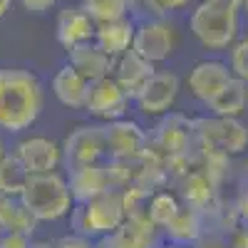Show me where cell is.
I'll return each mask as SVG.
<instances>
[{
	"label": "cell",
	"instance_id": "1",
	"mask_svg": "<svg viewBox=\"0 0 248 248\" xmlns=\"http://www.w3.org/2000/svg\"><path fill=\"white\" fill-rule=\"evenodd\" d=\"M45 107V90L30 70H0V132L20 134L40 119Z\"/></svg>",
	"mask_w": 248,
	"mask_h": 248
},
{
	"label": "cell",
	"instance_id": "2",
	"mask_svg": "<svg viewBox=\"0 0 248 248\" xmlns=\"http://www.w3.org/2000/svg\"><path fill=\"white\" fill-rule=\"evenodd\" d=\"M35 221H60L75 209L70 181L60 171L30 174L23 194L17 196Z\"/></svg>",
	"mask_w": 248,
	"mask_h": 248
},
{
	"label": "cell",
	"instance_id": "3",
	"mask_svg": "<svg viewBox=\"0 0 248 248\" xmlns=\"http://www.w3.org/2000/svg\"><path fill=\"white\" fill-rule=\"evenodd\" d=\"M124 221H127L124 194L117 191L114 186L90 201L75 203V209H72L75 233L85 236V238H105L114 233Z\"/></svg>",
	"mask_w": 248,
	"mask_h": 248
},
{
	"label": "cell",
	"instance_id": "4",
	"mask_svg": "<svg viewBox=\"0 0 248 248\" xmlns=\"http://www.w3.org/2000/svg\"><path fill=\"white\" fill-rule=\"evenodd\" d=\"M189 30L206 50L221 52L233 47L238 40L241 15L233 8H221L209 0H201L189 15Z\"/></svg>",
	"mask_w": 248,
	"mask_h": 248
},
{
	"label": "cell",
	"instance_id": "5",
	"mask_svg": "<svg viewBox=\"0 0 248 248\" xmlns=\"http://www.w3.org/2000/svg\"><path fill=\"white\" fill-rule=\"evenodd\" d=\"M194 132L206 149L218 154H241L248 147V127L238 122V117H216L199 119Z\"/></svg>",
	"mask_w": 248,
	"mask_h": 248
},
{
	"label": "cell",
	"instance_id": "6",
	"mask_svg": "<svg viewBox=\"0 0 248 248\" xmlns=\"http://www.w3.org/2000/svg\"><path fill=\"white\" fill-rule=\"evenodd\" d=\"M176 28L164 17H147L141 20L134 30V43H132V50L137 55H141L144 60L154 62V65H161L167 62L174 50H176Z\"/></svg>",
	"mask_w": 248,
	"mask_h": 248
},
{
	"label": "cell",
	"instance_id": "7",
	"mask_svg": "<svg viewBox=\"0 0 248 248\" xmlns=\"http://www.w3.org/2000/svg\"><path fill=\"white\" fill-rule=\"evenodd\" d=\"M102 156H107L105 124H82L70 132L62 144V161L67 164V169L97 164Z\"/></svg>",
	"mask_w": 248,
	"mask_h": 248
},
{
	"label": "cell",
	"instance_id": "8",
	"mask_svg": "<svg viewBox=\"0 0 248 248\" xmlns=\"http://www.w3.org/2000/svg\"><path fill=\"white\" fill-rule=\"evenodd\" d=\"M129 94L119 87V82L109 75V77H102L90 82V90H87V99H85V112L94 119L102 122H114L122 119L129 109Z\"/></svg>",
	"mask_w": 248,
	"mask_h": 248
},
{
	"label": "cell",
	"instance_id": "9",
	"mask_svg": "<svg viewBox=\"0 0 248 248\" xmlns=\"http://www.w3.org/2000/svg\"><path fill=\"white\" fill-rule=\"evenodd\" d=\"M179 90H181V82L174 72H154L149 77V82L139 90V94L134 97L139 112L149 114V117H159V114H167L179 99Z\"/></svg>",
	"mask_w": 248,
	"mask_h": 248
},
{
	"label": "cell",
	"instance_id": "10",
	"mask_svg": "<svg viewBox=\"0 0 248 248\" xmlns=\"http://www.w3.org/2000/svg\"><path fill=\"white\" fill-rule=\"evenodd\" d=\"M147 132L132 119H114L105 124L107 159H139L147 152Z\"/></svg>",
	"mask_w": 248,
	"mask_h": 248
},
{
	"label": "cell",
	"instance_id": "11",
	"mask_svg": "<svg viewBox=\"0 0 248 248\" xmlns=\"http://www.w3.org/2000/svg\"><path fill=\"white\" fill-rule=\"evenodd\" d=\"M13 154L23 161L28 174L57 171L62 164V147L55 139H47V137H28L23 141H17Z\"/></svg>",
	"mask_w": 248,
	"mask_h": 248
},
{
	"label": "cell",
	"instance_id": "12",
	"mask_svg": "<svg viewBox=\"0 0 248 248\" xmlns=\"http://www.w3.org/2000/svg\"><path fill=\"white\" fill-rule=\"evenodd\" d=\"M231 79H233L231 65H226V62H221V60H201L191 67L186 82H189V92L199 102L209 105Z\"/></svg>",
	"mask_w": 248,
	"mask_h": 248
},
{
	"label": "cell",
	"instance_id": "13",
	"mask_svg": "<svg viewBox=\"0 0 248 248\" xmlns=\"http://www.w3.org/2000/svg\"><path fill=\"white\" fill-rule=\"evenodd\" d=\"M94 32H97V23L87 15V10L82 5H67L60 10L55 35H57V43L65 50L90 43V40H94Z\"/></svg>",
	"mask_w": 248,
	"mask_h": 248
},
{
	"label": "cell",
	"instance_id": "14",
	"mask_svg": "<svg viewBox=\"0 0 248 248\" xmlns=\"http://www.w3.org/2000/svg\"><path fill=\"white\" fill-rule=\"evenodd\" d=\"M156 72V65L149 60H144L141 55H137L134 50H127L124 55H119L114 60L112 67V77L119 82V87L129 94V99L134 102V97L139 94V90L149 82V77Z\"/></svg>",
	"mask_w": 248,
	"mask_h": 248
},
{
	"label": "cell",
	"instance_id": "15",
	"mask_svg": "<svg viewBox=\"0 0 248 248\" xmlns=\"http://www.w3.org/2000/svg\"><path fill=\"white\" fill-rule=\"evenodd\" d=\"M70 191L75 203L90 201L99 194H105L112 189V171L109 167H102V164H85V167H75L70 169Z\"/></svg>",
	"mask_w": 248,
	"mask_h": 248
},
{
	"label": "cell",
	"instance_id": "16",
	"mask_svg": "<svg viewBox=\"0 0 248 248\" xmlns=\"http://www.w3.org/2000/svg\"><path fill=\"white\" fill-rule=\"evenodd\" d=\"M67 62L85 77L87 82L102 79V77H109L112 67H114V57H109L105 50H102L94 40L90 43H82L72 50H67Z\"/></svg>",
	"mask_w": 248,
	"mask_h": 248
},
{
	"label": "cell",
	"instance_id": "17",
	"mask_svg": "<svg viewBox=\"0 0 248 248\" xmlns=\"http://www.w3.org/2000/svg\"><path fill=\"white\" fill-rule=\"evenodd\" d=\"M52 94L57 97V102L62 107H70V109H85V99H87V90H90V82L82 77L70 62H65L52 77L50 82Z\"/></svg>",
	"mask_w": 248,
	"mask_h": 248
},
{
	"label": "cell",
	"instance_id": "18",
	"mask_svg": "<svg viewBox=\"0 0 248 248\" xmlns=\"http://www.w3.org/2000/svg\"><path fill=\"white\" fill-rule=\"evenodd\" d=\"M134 20L132 17H122V20H112V23H102L97 25V32H94V43L105 50L109 57H119L127 50H132V43H134Z\"/></svg>",
	"mask_w": 248,
	"mask_h": 248
},
{
	"label": "cell",
	"instance_id": "19",
	"mask_svg": "<svg viewBox=\"0 0 248 248\" xmlns=\"http://www.w3.org/2000/svg\"><path fill=\"white\" fill-rule=\"evenodd\" d=\"M154 229H156V226L149 223V221L127 218L114 233L105 236V243L109 248H152Z\"/></svg>",
	"mask_w": 248,
	"mask_h": 248
},
{
	"label": "cell",
	"instance_id": "20",
	"mask_svg": "<svg viewBox=\"0 0 248 248\" xmlns=\"http://www.w3.org/2000/svg\"><path fill=\"white\" fill-rule=\"evenodd\" d=\"M246 102H248V85L233 75V79L206 107L216 117H241L246 109Z\"/></svg>",
	"mask_w": 248,
	"mask_h": 248
},
{
	"label": "cell",
	"instance_id": "21",
	"mask_svg": "<svg viewBox=\"0 0 248 248\" xmlns=\"http://www.w3.org/2000/svg\"><path fill=\"white\" fill-rule=\"evenodd\" d=\"M35 223L37 221L32 218V214L23 206V201L0 191V233L17 231V233L32 236Z\"/></svg>",
	"mask_w": 248,
	"mask_h": 248
},
{
	"label": "cell",
	"instance_id": "22",
	"mask_svg": "<svg viewBox=\"0 0 248 248\" xmlns=\"http://www.w3.org/2000/svg\"><path fill=\"white\" fill-rule=\"evenodd\" d=\"M30 174L28 169L23 167V161H20L15 154H5L0 159V191L8 194V196H20L25 189Z\"/></svg>",
	"mask_w": 248,
	"mask_h": 248
},
{
	"label": "cell",
	"instance_id": "23",
	"mask_svg": "<svg viewBox=\"0 0 248 248\" xmlns=\"http://www.w3.org/2000/svg\"><path fill=\"white\" fill-rule=\"evenodd\" d=\"M179 211H181L179 199L174 194H169V191H161V194H152L147 218L156 226V229H167V226L176 218Z\"/></svg>",
	"mask_w": 248,
	"mask_h": 248
},
{
	"label": "cell",
	"instance_id": "24",
	"mask_svg": "<svg viewBox=\"0 0 248 248\" xmlns=\"http://www.w3.org/2000/svg\"><path fill=\"white\" fill-rule=\"evenodd\" d=\"M129 0H82V8L97 25L112 23V20L129 17Z\"/></svg>",
	"mask_w": 248,
	"mask_h": 248
},
{
	"label": "cell",
	"instance_id": "25",
	"mask_svg": "<svg viewBox=\"0 0 248 248\" xmlns=\"http://www.w3.org/2000/svg\"><path fill=\"white\" fill-rule=\"evenodd\" d=\"M167 236H171V241L176 243H189L199 236V216L194 209H184L176 214V218L167 226Z\"/></svg>",
	"mask_w": 248,
	"mask_h": 248
},
{
	"label": "cell",
	"instance_id": "26",
	"mask_svg": "<svg viewBox=\"0 0 248 248\" xmlns=\"http://www.w3.org/2000/svg\"><path fill=\"white\" fill-rule=\"evenodd\" d=\"M231 72L248 85V37L236 40L231 47Z\"/></svg>",
	"mask_w": 248,
	"mask_h": 248
},
{
	"label": "cell",
	"instance_id": "27",
	"mask_svg": "<svg viewBox=\"0 0 248 248\" xmlns=\"http://www.w3.org/2000/svg\"><path fill=\"white\" fill-rule=\"evenodd\" d=\"M0 248H32V246L28 233L8 231V233H0Z\"/></svg>",
	"mask_w": 248,
	"mask_h": 248
},
{
	"label": "cell",
	"instance_id": "28",
	"mask_svg": "<svg viewBox=\"0 0 248 248\" xmlns=\"http://www.w3.org/2000/svg\"><path fill=\"white\" fill-rule=\"evenodd\" d=\"M20 5H23L25 13H32V15H43L47 10H52L60 0H17Z\"/></svg>",
	"mask_w": 248,
	"mask_h": 248
},
{
	"label": "cell",
	"instance_id": "29",
	"mask_svg": "<svg viewBox=\"0 0 248 248\" xmlns=\"http://www.w3.org/2000/svg\"><path fill=\"white\" fill-rule=\"evenodd\" d=\"M55 248H92V238H85V236H65V238H60Z\"/></svg>",
	"mask_w": 248,
	"mask_h": 248
},
{
	"label": "cell",
	"instance_id": "30",
	"mask_svg": "<svg viewBox=\"0 0 248 248\" xmlns=\"http://www.w3.org/2000/svg\"><path fill=\"white\" fill-rule=\"evenodd\" d=\"M149 3L156 8V10H184L186 5H191L194 0H149Z\"/></svg>",
	"mask_w": 248,
	"mask_h": 248
},
{
	"label": "cell",
	"instance_id": "31",
	"mask_svg": "<svg viewBox=\"0 0 248 248\" xmlns=\"http://www.w3.org/2000/svg\"><path fill=\"white\" fill-rule=\"evenodd\" d=\"M214 5H221V8H233V10H241L243 8V0H209Z\"/></svg>",
	"mask_w": 248,
	"mask_h": 248
},
{
	"label": "cell",
	"instance_id": "32",
	"mask_svg": "<svg viewBox=\"0 0 248 248\" xmlns=\"http://www.w3.org/2000/svg\"><path fill=\"white\" fill-rule=\"evenodd\" d=\"M10 5H13V0H0V20H3V17L8 15Z\"/></svg>",
	"mask_w": 248,
	"mask_h": 248
},
{
	"label": "cell",
	"instance_id": "33",
	"mask_svg": "<svg viewBox=\"0 0 248 248\" xmlns=\"http://www.w3.org/2000/svg\"><path fill=\"white\" fill-rule=\"evenodd\" d=\"M8 152H5V141H3V137H0V159H3Z\"/></svg>",
	"mask_w": 248,
	"mask_h": 248
},
{
	"label": "cell",
	"instance_id": "34",
	"mask_svg": "<svg viewBox=\"0 0 248 248\" xmlns=\"http://www.w3.org/2000/svg\"><path fill=\"white\" fill-rule=\"evenodd\" d=\"M241 10H243V13L248 15V0H243V8H241Z\"/></svg>",
	"mask_w": 248,
	"mask_h": 248
},
{
	"label": "cell",
	"instance_id": "35",
	"mask_svg": "<svg viewBox=\"0 0 248 248\" xmlns=\"http://www.w3.org/2000/svg\"><path fill=\"white\" fill-rule=\"evenodd\" d=\"M102 248H109V246H102Z\"/></svg>",
	"mask_w": 248,
	"mask_h": 248
}]
</instances>
